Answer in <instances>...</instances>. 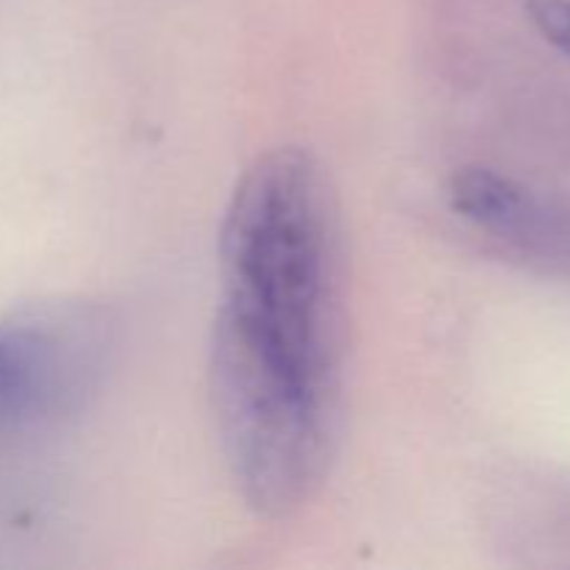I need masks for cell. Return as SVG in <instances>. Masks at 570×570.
Returning <instances> with one entry per match:
<instances>
[{
  "instance_id": "cell-3",
  "label": "cell",
  "mask_w": 570,
  "mask_h": 570,
  "mask_svg": "<svg viewBox=\"0 0 570 570\" xmlns=\"http://www.w3.org/2000/svg\"><path fill=\"white\" fill-rule=\"evenodd\" d=\"M454 215L479 232L538 259L570 262V217L490 167H462L451 176Z\"/></svg>"
},
{
  "instance_id": "cell-2",
  "label": "cell",
  "mask_w": 570,
  "mask_h": 570,
  "mask_svg": "<svg viewBox=\"0 0 570 570\" xmlns=\"http://www.w3.org/2000/svg\"><path fill=\"white\" fill-rule=\"evenodd\" d=\"M115 348L104 304H39L0 323V432L81 410L100 387Z\"/></svg>"
},
{
  "instance_id": "cell-4",
  "label": "cell",
  "mask_w": 570,
  "mask_h": 570,
  "mask_svg": "<svg viewBox=\"0 0 570 570\" xmlns=\"http://www.w3.org/2000/svg\"><path fill=\"white\" fill-rule=\"evenodd\" d=\"M527 14L534 28L570 59V0H527Z\"/></svg>"
},
{
  "instance_id": "cell-1",
  "label": "cell",
  "mask_w": 570,
  "mask_h": 570,
  "mask_svg": "<svg viewBox=\"0 0 570 570\" xmlns=\"http://www.w3.org/2000/svg\"><path fill=\"white\" fill-rule=\"evenodd\" d=\"M337 237V209L321 161L295 145L259 156L223 217V295L209 348L340 401Z\"/></svg>"
}]
</instances>
